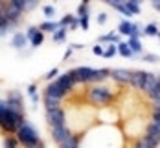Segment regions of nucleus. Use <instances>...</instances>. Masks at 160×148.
Instances as JSON below:
<instances>
[{"label":"nucleus","mask_w":160,"mask_h":148,"mask_svg":"<svg viewBox=\"0 0 160 148\" xmlns=\"http://www.w3.org/2000/svg\"><path fill=\"white\" fill-rule=\"evenodd\" d=\"M132 148H151V146H149L147 143H144L142 139H138V141H136V143L132 145Z\"/></svg>","instance_id":"a19ab883"},{"label":"nucleus","mask_w":160,"mask_h":148,"mask_svg":"<svg viewBox=\"0 0 160 148\" xmlns=\"http://www.w3.org/2000/svg\"><path fill=\"white\" fill-rule=\"evenodd\" d=\"M151 120H160V109H153V115H151Z\"/></svg>","instance_id":"c03bdc74"},{"label":"nucleus","mask_w":160,"mask_h":148,"mask_svg":"<svg viewBox=\"0 0 160 148\" xmlns=\"http://www.w3.org/2000/svg\"><path fill=\"white\" fill-rule=\"evenodd\" d=\"M127 45H129V48L132 50L134 54H142V43H140V39H136V37H129Z\"/></svg>","instance_id":"aec40b11"},{"label":"nucleus","mask_w":160,"mask_h":148,"mask_svg":"<svg viewBox=\"0 0 160 148\" xmlns=\"http://www.w3.org/2000/svg\"><path fill=\"white\" fill-rule=\"evenodd\" d=\"M153 109H160V98L153 102Z\"/></svg>","instance_id":"de8ad7c7"},{"label":"nucleus","mask_w":160,"mask_h":148,"mask_svg":"<svg viewBox=\"0 0 160 148\" xmlns=\"http://www.w3.org/2000/svg\"><path fill=\"white\" fill-rule=\"evenodd\" d=\"M41 0H24V11H33Z\"/></svg>","instance_id":"cd10ccee"},{"label":"nucleus","mask_w":160,"mask_h":148,"mask_svg":"<svg viewBox=\"0 0 160 148\" xmlns=\"http://www.w3.org/2000/svg\"><path fill=\"white\" fill-rule=\"evenodd\" d=\"M157 37H158V39H160V30H158V35H157Z\"/></svg>","instance_id":"6e6d98bb"},{"label":"nucleus","mask_w":160,"mask_h":148,"mask_svg":"<svg viewBox=\"0 0 160 148\" xmlns=\"http://www.w3.org/2000/svg\"><path fill=\"white\" fill-rule=\"evenodd\" d=\"M6 102H8V107L9 109L18 111V113H24V100H22V95L18 91H9Z\"/></svg>","instance_id":"39448f33"},{"label":"nucleus","mask_w":160,"mask_h":148,"mask_svg":"<svg viewBox=\"0 0 160 148\" xmlns=\"http://www.w3.org/2000/svg\"><path fill=\"white\" fill-rule=\"evenodd\" d=\"M96 20H98V24H105V22H107V13H105V11H101V13H98Z\"/></svg>","instance_id":"ea45409f"},{"label":"nucleus","mask_w":160,"mask_h":148,"mask_svg":"<svg viewBox=\"0 0 160 148\" xmlns=\"http://www.w3.org/2000/svg\"><path fill=\"white\" fill-rule=\"evenodd\" d=\"M8 109H9V107H8V102H6V100H0V122H2L4 115L8 113Z\"/></svg>","instance_id":"e433bc0d"},{"label":"nucleus","mask_w":160,"mask_h":148,"mask_svg":"<svg viewBox=\"0 0 160 148\" xmlns=\"http://www.w3.org/2000/svg\"><path fill=\"white\" fill-rule=\"evenodd\" d=\"M57 82H59V85L63 87L66 93H72L74 89H76V78H74V72L72 70H68V72H64V74H61L59 78H57Z\"/></svg>","instance_id":"9d476101"},{"label":"nucleus","mask_w":160,"mask_h":148,"mask_svg":"<svg viewBox=\"0 0 160 148\" xmlns=\"http://www.w3.org/2000/svg\"><path fill=\"white\" fill-rule=\"evenodd\" d=\"M116 52H118V47H116V45H109V47L105 48V52H103V58H114Z\"/></svg>","instance_id":"c85d7f7f"},{"label":"nucleus","mask_w":160,"mask_h":148,"mask_svg":"<svg viewBox=\"0 0 160 148\" xmlns=\"http://www.w3.org/2000/svg\"><path fill=\"white\" fill-rule=\"evenodd\" d=\"M98 43H111V45H118L120 43V35L118 33H107V35H99L98 37Z\"/></svg>","instance_id":"f3484780"},{"label":"nucleus","mask_w":160,"mask_h":148,"mask_svg":"<svg viewBox=\"0 0 160 148\" xmlns=\"http://www.w3.org/2000/svg\"><path fill=\"white\" fill-rule=\"evenodd\" d=\"M66 32H68V28H59L57 32H53V33H52L53 41H55V43H61V41H64V39H66Z\"/></svg>","instance_id":"b1692460"},{"label":"nucleus","mask_w":160,"mask_h":148,"mask_svg":"<svg viewBox=\"0 0 160 148\" xmlns=\"http://www.w3.org/2000/svg\"><path fill=\"white\" fill-rule=\"evenodd\" d=\"M72 72L78 83H92V72H94L92 67H78Z\"/></svg>","instance_id":"423d86ee"},{"label":"nucleus","mask_w":160,"mask_h":148,"mask_svg":"<svg viewBox=\"0 0 160 148\" xmlns=\"http://www.w3.org/2000/svg\"><path fill=\"white\" fill-rule=\"evenodd\" d=\"M144 78H145V70H134V72H132V80H131V87H134V89L142 91Z\"/></svg>","instance_id":"4468645a"},{"label":"nucleus","mask_w":160,"mask_h":148,"mask_svg":"<svg viewBox=\"0 0 160 148\" xmlns=\"http://www.w3.org/2000/svg\"><path fill=\"white\" fill-rule=\"evenodd\" d=\"M118 54H120V56H123V58H134V56H136L132 50L129 48L127 43H123V41H120V43H118Z\"/></svg>","instance_id":"a211bd4d"},{"label":"nucleus","mask_w":160,"mask_h":148,"mask_svg":"<svg viewBox=\"0 0 160 148\" xmlns=\"http://www.w3.org/2000/svg\"><path fill=\"white\" fill-rule=\"evenodd\" d=\"M140 35H142L140 26H138L136 22H132V24H131V35H129V37H136V39H140Z\"/></svg>","instance_id":"7c9ffc66"},{"label":"nucleus","mask_w":160,"mask_h":148,"mask_svg":"<svg viewBox=\"0 0 160 148\" xmlns=\"http://www.w3.org/2000/svg\"><path fill=\"white\" fill-rule=\"evenodd\" d=\"M101 2H105V4H111L112 0H101Z\"/></svg>","instance_id":"5fc2aeb1"},{"label":"nucleus","mask_w":160,"mask_h":148,"mask_svg":"<svg viewBox=\"0 0 160 148\" xmlns=\"http://www.w3.org/2000/svg\"><path fill=\"white\" fill-rule=\"evenodd\" d=\"M109 6H112L116 11H120L123 17H132V13L129 11V8L125 6V4H116V2H112V4H109Z\"/></svg>","instance_id":"5701e85b"},{"label":"nucleus","mask_w":160,"mask_h":148,"mask_svg":"<svg viewBox=\"0 0 160 148\" xmlns=\"http://www.w3.org/2000/svg\"><path fill=\"white\" fill-rule=\"evenodd\" d=\"M131 24H132L131 20H122V22H120V26H118V28H120V33L129 37V35H131Z\"/></svg>","instance_id":"393cba45"},{"label":"nucleus","mask_w":160,"mask_h":148,"mask_svg":"<svg viewBox=\"0 0 160 148\" xmlns=\"http://www.w3.org/2000/svg\"><path fill=\"white\" fill-rule=\"evenodd\" d=\"M50 130H52V139H53L57 145H61L63 141H66V139L74 133L66 124H63V126H53V128H50Z\"/></svg>","instance_id":"0eeeda50"},{"label":"nucleus","mask_w":160,"mask_h":148,"mask_svg":"<svg viewBox=\"0 0 160 148\" xmlns=\"http://www.w3.org/2000/svg\"><path fill=\"white\" fill-rule=\"evenodd\" d=\"M131 2H134V4H138V6H140V4H142L144 0H131Z\"/></svg>","instance_id":"603ef678"},{"label":"nucleus","mask_w":160,"mask_h":148,"mask_svg":"<svg viewBox=\"0 0 160 148\" xmlns=\"http://www.w3.org/2000/svg\"><path fill=\"white\" fill-rule=\"evenodd\" d=\"M142 35H147V37H155V35H158V26L153 24V22H149L147 26H144Z\"/></svg>","instance_id":"412c9836"},{"label":"nucleus","mask_w":160,"mask_h":148,"mask_svg":"<svg viewBox=\"0 0 160 148\" xmlns=\"http://www.w3.org/2000/svg\"><path fill=\"white\" fill-rule=\"evenodd\" d=\"M125 6L129 8V11H131L132 15H140V6H138V4H134V2L127 0V2H125Z\"/></svg>","instance_id":"c756f323"},{"label":"nucleus","mask_w":160,"mask_h":148,"mask_svg":"<svg viewBox=\"0 0 160 148\" xmlns=\"http://www.w3.org/2000/svg\"><path fill=\"white\" fill-rule=\"evenodd\" d=\"M42 104H44L46 111H48V109H55V107H61V100L53 98V96H44V98H42Z\"/></svg>","instance_id":"6ab92c4d"},{"label":"nucleus","mask_w":160,"mask_h":148,"mask_svg":"<svg viewBox=\"0 0 160 148\" xmlns=\"http://www.w3.org/2000/svg\"><path fill=\"white\" fill-rule=\"evenodd\" d=\"M30 43H32V47H33V48H37V47H41V45L44 43V33H42L41 30H39V33H37V35L33 37V39L30 41Z\"/></svg>","instance_id":"a878e982"},{"label":"nucleus","mask_w":160,"mask_h":148,"mask_svg":"<svg viewBox=\"0 0 160 148\" xmlns=\"http://www.w3.org/2000/svg\"><path fill=\"white\" fill-rule=\"evenodd\" d=\"M90 2H92V0H81V4H87V6H88Z\"/></svg>","instance_id":"864d4df0"},{"label":"nucleus","mask_w":160,"mask_h":148,"mask_svg":"<svg viewBox=\"0 0 160 148\" xmlns=\"http://www.w3.org/2000/svg\"><path fill=\"white\" fill-rule=\"evenodd\" d=\"M103 52H105L103 45H94V48H92V54L94 56H103Z\"/></svg>","instance_id":"58836bf2"},{"label":"nucleus","mask_w":160,"mask_h":148,"mask_svg":"<svg viewBox=\"0 0 160 148\" xmlns=\"http://www.w3.org/2000/svg\"><path fill=\"white\" fill-rule=\"evenodd\" d=\"M28 95H30V98L37 95V85H35V83H32V85H28Z\"/></svg>","instance_id":"79ce46f5"},{"label":"nucleus","mask_w":160,"mask_h":148,"mask_svg":"<svg viewBox=\"0 0 160 148\" xmlns=\"http://www.w3.org/2000/svg\"><path fill=\"white\" fill-rule=\"evenodd\" d=\"M24 113H18V111H13V109H8V113L4 115L2 122H0V128L8 135H13L17 133V130L24 124Z\"/></svg>","instance_id":"7ed1b4c3"},{"label":"nucleus","mask_w":160,"mask_h":148,"mask_svg":"<svg viewBox=\"0 0 160 148\" xmlns=\"http://www.w3.org/2000/svg\"><path fill=\"white\" fill-rule=\"evenodd\" d=\"M78 26H79V17H74V20H72V24L68 26V30H72V32H74Z\"/></svg>","instance_id":"37998d69"},{"label":"nucleus","mask_w":160,"mask_h":148,"mask_svg":"<svg viewBox=\"0 0 160 148\" xmlns=\"http://www.w3.org/2000/svg\"><path fill=\"white\" fill-rule=\"evenodd\" d=\"M57 74H61V72H59V69H52V70H50L44 78H46V80H50V82H53V80H57V78H59Z\"/></svg>","instance_id":"f704fd0d"},{"label":"nucleus","mask_w":160,"mask_h":148,"mask_svg":"<svg viewBox=\"0 0 160 148\" xmlns=\"http://www.w3.org/2000/svg\"><path fill=\"white\" fill-rule=\"evenodd\" d=\"M111 78L114 82L125 85V83H131V80H132V70H129V69H112Z\"/></svg>","instance_id":"6e6552de"},{"label":"nucleus","mask_w":160,"mask_h":148,"mask_svg":"<svg viewBox=\"0 0 160 148\" xmlns=\"http://www.w3.org/2000/svg\"><path fill=\"white\" fill-rule=\"evenodd\" d=\"M39 30L42 33H53L59 30V22H55V20H46V22H42L41 26H39Z\"/></svg>","instance_id":"dca6fc26"},{"label":"nucleus","mask_w":160,"mask_h":148,"mask_svg":"<svg viewBox=\"0 0 160 148\" xmlns=\"http://www.w3.org/2000/svg\"><path fill=\"white\" fill-rule=\"evenodd\" d=\"M79 141H81L79 135L72 133V135H70L66 141H63V143L59 145V148H81V146H79Z\"/></svg>","instance_id":"2eb2a0df"},{"label":"nucleus","mask_w":160,"mask_h":148,"mask_svg":"<svg viewBox=\"0 0 160 148\" xmlns=\"http://www.w3.org/2000/svg\"><path fill=\"white\" fill-rule=\"evenodd\" d=\"M68 93L64 91L63 87L59 85V82L57 80H53V82H50L48 83V87L44 89V96H53V98H59V100H63L64 96H66Z\"/></svg>","instance_id":"1a4fd4ad"},{"label":"nucleus","mask_w":160,"mask_h":148,"mask_svg":"<svg viewBox=\"0 0 160 148\" xmlns=\"http://www.w3.org/2000/svg\"><path fill=\"white\" fill-rule=\"evenodd\" d=\"M158 56H157V54H147V52H145L144 56H142V61H145V63H158Z\"/></svg>","instance_id":"bb28decb"},{"label":"nucleus","mask_w":160,"mask_h":148,"mask_svg":"<svg viewBox=\"0 0 160 148\" xmlns=\"http://www.w3.org/2000/svg\"><path fill=\"white\" fill-rule=\"evenodd\" d=\"M70 48L72 50H83V45H81V43H74V45H70Z\"/></svg>","instance_id":"a18cd8bd"},{"label":"nucleus","mask_w":160,"mask_h":148,"mask_svg":"<svg viewBox=\"0 0 160 148\" xmlns=\"http://www.w3.org/2000/svg\"><path fill=\"white\" fill-rule=\"evenodd\" d=\"M155 83H157V74H153V72H145L144 83H142V93H145V95H149V93L153 91Z\"/></svg>","instance_id":"f8f14e48"},{"label":"nucleus","mask_w":160,"mask_h":148,"mask_svg":"<svg viewBox=\"0 0 160 148\" xmlns=\"http://www.w3.org/2000/svg\"><path fill=\"white\" fill-rule=\"evenodd\" d=\"M112 2H116V4H125L127 0H112ZM112 2H111V4H112Z\"/></svg>","instance_id":"8fccbe9b"},{"label":"nucleus","mask_w":160,"mask_h":148,"mask_svg":"<svg viewBox=\"0 0 160 148\" xmlns=\"http://www.w3.org/2000/svg\"><path fill=\"white\" fill-rule=\"evenodd\" d=\"M149 98H151V102H155V100L160 98V74L157 76V83H155V87H153V91L147 95Z\"/></svg>","instance_id":"4be33fe9"},{"label":"nucleus","mask_w":160,"mask_h":148,"mask_svg":"<svg viewBox=\"0 0 160 148\" xmlns=\"http://www.w3.org/2000/svg\"><path fill=\"white\" fill-rule=\"evenodd\" d=\"M17 141H18V145H22L24 148H32V146H39V145H44L42 141H41V137H39V133L37 130L33 128L30 122H24L15 133Z\"/></svg>","instance_id":"f257e3e1"},{"label":"nucleus","mask_w":160,"mask_h":148,"mask_svg":"<svg viewBox=\"0 0 160 148\" xmlns=\"http://www.w3.org/2000/svg\"><path fill=\"white\" fill-rule=\"evenodd\" d=\"M87 98H88L90 104H94V106L105 107V106H109L112 100H114V93L111 91V87H107V85H94V87L88 89Z\"/></svg>","instance_id":"f03ea898"},{"label":"nucleus","mask_w":160,"mask_h":148,"mask_svg":"<svg viewBox=\"0 0 160 148\" xmlns=\"http://www.w3.org/2000/svg\"><path fill=\"white\" fill-rule=\"evenodd\" d=\"M46 122L50 124V128L66 124V113H64V109H63V107L48 109V111H46Z\"/></svg>","instance_id":"20e7f679"},{"label":"nucleus","mask_w":160,"mask_h":148,"mask_svg":"<svg viewBox=\"0 0 160 148\" xmlns=\"http://www.w3.org/2000/svg\"><path fill=\"white\" fill-rule=\"evenodd\" d=\"M151 122H155V124H157V128L160 130V120H151Z\"/></svg>","instance_id":"3c124183"},{"label":"nucleus","mask_w":160,"mask_h":148,"mask_svg":"<svg viewBox=\"0 0 160 148\" xmlns=\"http://www.w3.org/2000/svg\"><path fill=\"white\" fill-rule=\"evenodd\" d=\"M111 70L112 69H107V67L94 69V72H92V83H101V82H105L107 78H111Z\"/></svg>","instance_id":"9b49d317"},{"label":"nucleus","mask_w":160,"mask_h":148,"mask_svg":"<svg viewBox=\"0 0 160 148\" xmlns=\"http://www.w3.org/2000/svg\"><path fill=\"white\" fill-rule=\"evenodd\" d=\"M72 52H74L72 48H68V50H66V52H64V59H68V58L72 56Z\"/></svg>","instance_id":"09e8293b"},{"label":"nucleus","mask_w":160,"mask_h":148,"mask_svg":"<svg viewBox=\"0 0 160 148\" xmlns=\"http://www.w3.org/2000/svg\"><path fill=\"white\" fill-rule=\"evenodd\" d=\"M28 45V37L26 33H13V39H11V47L17 50H22Z\"/></svg>","instance_id":"ddd939ff"},{"label":"nucleus","mask_w":160,"mask_h":148,"mask_svg":"<svg viewBox=\"0 0 160 148\" xmlns=\"http://www.w3.org/2000/svg\"><path fill=\"white\" fill-rule=\"evenodd\" d=\"M78 17H90V8L87 4H81L78 8Z\"/></svg>","instance_id":"2f4dec72"},{"label":"nucleus","mask_w":160,"mask_h":148,"mask_svg":"<svg viewBox=\"0 0 160 148\" xmlns=\"http://www.w3.org/2000/svg\"><path fill=\"white\" fill-rule=\"evenodd\" d=\"M151 6H153V8H155V9H157V11H160V0H157V2H153V4H151Z\"/></svg>","instance_id":"49530a36"},{"label":"nucleus","mask_w":160,"mask_h":148,"mask_svg":"<svg viewBox=\"0 0 160 148\" xmlns=\"http://www.w3.org/2000/svg\"><path fill=\"white\" fill-rule=\"evenodd\" d=\"M72 20H74V15H64L63 19L59 20V28H66V26H70Z\"/></svg>","instance_id":"473e14b6"},{"label":"nucleus","mask_w":160,"mask_h":148,"mask_svg":"<svg viewBox=\"0 0 160 148\" xmlns=\"http://www.w3.org/2000/svg\"><path fill=\"white\" fill-rule=\"evenodd\" d=\"M149 2H151V4H153V2H157V0H149Z\"/></svg>","instance_id":"4d7b16f0"},{"label":"nucleus","mask_w":160,"mask_h":148,"mask_svg":"<svg viewBox=\"0 0 160 148\" xmlns=\"http://www.w3.org/2000/svg\"><path fill=\"white\" fill-rule=\"evenodd\" d=\"M42 13L46 15V19H52V17L55 15V8L53 6H44L42 8Z\"/></svg>","instance_id":"c9c22d12"},{"label":"nucleus","mask_w":160,"mask_h":148,"mask_svg":"<svg viewBox=\"0 0 160 148\" xmlns=\"http://www.w3.org/2000/svg\"><path fill=\"white\" fill-rule=\"evenodd\" d=\"M17 148H18V146H17Z\"/></svg>","instance_id":"13d9d810"},{"label":"nucleus","mask_w":160,"mask_h":148,"mask_svg":"<svg viewBox=\"0 0 160 148\" xmlns=\"http://www.w3.org/2000/svg\"><path fill=\"white\" fill-rule=\"evenodd\" d=\"M37 33H39V26H30V28L26 30V37H28V41H32Z\"/></svg>","instance_id":"72a5a7b5"},{"label":"nucleus","mask_w":160,"mask_h":148,"mask_svg":"<svg viewBox=\"0 0 160 148\" xmlns=\"http://www.w3.org/2000/svg\"><path fill=\"white\" fill-rule=\"evenodd\" d=\"M79 26H81V30H88V26H90L88 17H79Z\"/></svg>","instance_id":"4c0bfd02"}]
</instances>
